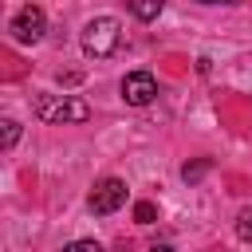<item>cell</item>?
Segmentation results:
<instances>
[{
	"label": "cell",
	"mask_w": 252,
	"mask_h": 252,
	"mask_svg": "<svg viewBox=\"0 0 252 252\" xmlns=\"http://www.w3.org/2000/svg\"><path fill=\"white\" fill-rule=\"evenodd\" d=\"M20 142V122L16 118H4V150H12Z\"/></svg>",
	"instance_id": "30bf717a"
},
{
	"label": "cell",
	"mask_w": 252,
	"mask_h": 252,
	"mask_svg": "<svg viewBox=\"0 0 252 252\" xmlns=\"http://www.w3.org/2000/svg\"><path fill=\"white\" fill-rule=\"evenodd\" d=\"M91 213H98V217H110V213H118L122 205H126V181L122 177H102L94 189H91Z\"/></svg>",
	"instance_id": "277c9868"
},
{
	"label": "cell",
	"mask_w": 252,
	"mask_h": 252,
	"mask_svg": "<svg viewBox=\"0 0 252 252\" xmlns=\"http://www.w3.org/2000/svg\"><path fill=\"white\" fill-rule=\"evenodd\" d=\"M8 32H12L16 43H39L43 32H47V16H43V8H39V4H24V8L12 16Z\"/></svg>",
	"instance_id": "3957f363"
},
{
	"label": "cell",
	"mask_w": 252,
	"mask_h": 252,
	"mask_svg": "<svg viewBox=\"0 0 252 252\" xmlns=\"http://www.w3.org/2000/svg\"><path fill=\"white\" fill-rule=\"evenodd\" d=\"M197 4H236V0H197Z\"/></svg>",
	"instance_id": "7c38bea8"
},
{
	"label": "cell",
	"mask_w": 252,
	"mask_h": 252,
	"mask_svg": "<svg viewBox=\"0 0 252 252\" xmlns=\"http://www.w3.org/2000/svg\"><path fill=\"white\" fill-rule=\"evenodd\" d=\"M32 110L47 126H75V122H87L91 118V106L79 94H35Z\"/></svg>",
	"instance_id": "6da1fadb"
},
{
	"label": "cell",
	"mask_w": 252,
	"mask_h": 252,
	"mask_svg": "<svg viewBox=\"0 0 252 252\" xmlns=\"http://www.w3.org/2000/svg\"><path fill=\"white\" fill-rule=\"evenodd\" d=\"M126 8H130V16H134V20L150 24V20H158V16H161L165 0H126Z\"/></svg>",
	"instance_id": "8992f818"
},
{
	"label": "cell",
	"mask_w": 252,
	"mask_h": 252,
	"mask_svg": "<svg viewBox=\"0 0 252 252\" xmlns=\"http://www.w3.org/2000/svg\"><path fill=\"white\" fill-rule=\"evenodd\" d=\"M236 236H240L244 244H252V209H240V217H236Z\"/></svg>",
	"instance_id": "9c48e42d"
},
{
	"label": "cell",
	"mask_w": 252,
	"mask_h": 252,
	"mask_svg": "<svg viewBox=\"0 0 252 252\" xmlns=\"http://www.w3.org/2000/svg\"><path fill=\"white\" fill-rule=\"evenodd\" d=\"M209 169H213V161H209V158H197V161H185V165H181V177L193 185V181H201Z\"/></svg>",
	"instance_id": "52a82bcc"
},
{
	"label": "cell",
	"mask_w": 252,
	"mask_h": 252,
	"mask_svg": "<svg viewBox=\"0 0 252 252\" xmlns=\"http://www.w3.org/2000/svg\"><path fill=\"white\" fill-rule=\"evenodd\" d=\"M122 98H126L130 106H150V102L158 98V79H154L150 71H130V75L122 79Z\"/></svg>",
	"instance_id": "5b68a950"
},
{
	"label": "cell",
	"mask_w": 252,
	"mask_h": 252,
	"mask_svg": "<svg viewBox=\"0 0 252 252\" xmlns=\"http://www.w3.org/2000/svg\"><path fill=\"white\" fill-rule=\"evenodd\" d=\"M134 220H138V224H154V220H158V205H154V201H138V205H134Z\"/></svg>",
	"instance_id": "ba28073f"
},
{
	"label": "cell",
	"mask_w": 252,
	"mask_h": 252,
	"mask_svg": "<svg viewBox=\"0 0 252 252\" xmlns=\"http://www.w3.org/2000/svg\"><path fill=\"white\" fill-rule=\"evenodd\" d=\"M71 252H102V248H98V240H75Z\"/></svg>",
	"instance_id": "8fae6325"
},
{
	"label": "cell",
	"mask_w": 252,
	"mask_h": 252,
	"mask_svg": "<svg viewBox=\"0 0 252 252\" xmlns=\"http://www.w3.org/2000/svg\"><path fill=\"white\" fill-rule=\"evenodd\" d=\"M79 43H83V51L91 59H110L118 51V43H122V24L114 16H94V20H87Z\"/></svg>",
	"instance_id": "7a4b0ae2"
}]
</instances>
